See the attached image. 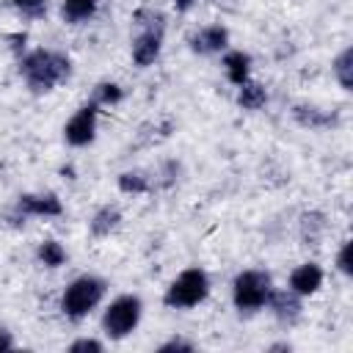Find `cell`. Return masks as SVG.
I'll return each instance as SVG.
<instances>
[{
	"mask_svg": "<svg viewBox=\"0 0 353 353\" xmlns=\"http://www.w3.org/2000/svg\"><path fill=\"white\" fill-rule=\"evenodd\" d=\"M141 320H143V301H141V295H135V292L116 295L105 306V312H102V334L110 342H121V339L135 334Z\"/></svg>",
	"mask_w": 353,
	"mask_h": 353,
	"instance_id": "cell-6",
	"label": "cell"
},
{
	"mask_svg": "<svg viewBox=\"0 0 353 353\" xmlns=\"http://www.w3.org/2000/svg\"><path fill=\"white\" fill-rule=\"evenodd\" d=\"M323 281H325V270L317 262H301L298 268H292L287 279V290H292L301 298H312L320 292Z\"/></svg>",
	"mask_w": 353,
	"mask_h": 353,
	"instance_id": "cell-11",
	"label": "cell"
},
{
	"mask_svg": "<svg viewBox=\"0 0 353 353\" xmlns=\"http://www.w3.org/2000/svg\"><path fill=\"white\" fill-rule=\"evenodd\" d=\"M212 292V281H210V273L199 265H190L185 270H179L171 284L165 287L163 292V306L168 309H176V312H185V309H196L199 303H204Z\"/></svg>",
	"mask_w": 353,
	"mask_h": 353,
	"instance_id": "cell-4",
	"label": "cell"
},
{
	"mask_svg": "<svg viewBox=\"0 0 353 353\" xmlns=\"http://www.w3.org/2000/svg\"><path fill=\"white\" fill-rule=\"evenodd\" d=\"M116 185L121 193L127 196H143L152 190V176L146 171H138V168H130V171H121L116 176Z\"/></svg>",
	"mask_w": 353,
	"mask_h": 353,
	"instance_id": "cell-18",
	"label": "cell"
},
{
	"mask_svg": "<svg viewBox=\"0 0 353 353\" xmlns=\"http://www.w3.org/2000/svg\"><path fill=\"white\" fill-rule=\"evenodd\" d=\"M290 347H292L290 342H276V345H270L268 350H290Z\"/></svg>",
	"mask_w": 353,
	"mask_h": 353,
	"instance_id": "cell-28",
	"label": "cell"
},
{
	"mask_svg": "<svg viewBox=\"0 0 353 353\" xmlns=\"http://www.w3.org/2000/svg\"><path fill=\"white\" fill-rule=\"evenodd\" d=\"M17 63H19L22 83L36 97L55 91L61 83H66L72 77V58L66 52H58V50H50V47L25 50L17 58Z\"/></svg>",
	"mask_w": 353,
	"mask_h": 353,
	"instance_id": "cell-1",
	"label": "cell"
},
{
	"mask_svg": "<svg viewBox=\"0 0 353 353\" xmlns=\"http://www.w3.org/2000/svg\"><path fill=\"white\" fill-rule=\"evenodd\" d=\"M273 276L262 268H245L232 279V303L240 314H256L268 306Z\"/></svg>",
	"mask_w": 353,
	"mask_h": 353,
	"instance_id": "cell-5",
	"label": "cell"
},
{
	"mask_svg": "<svg viewBox=\"0 0 353 353\" xmlns=\"http://www.w3.org/2000/svg\"><path fill=\"white\" fill-rule=\"evenodd\" d=\"M69 353H102L105 350V342L102 339H94V336H77L74 342L66 345Z\"/></svg>",
	"mask_w": 353,
	"mask_h": 353,
	"instance_id": "cell-23",
	"label": "cell"
},
{
	"mask_svg": "<svg viewBox=\"0 0 353 353\" xmlns=\"http://www.w3.org/2000/svg\"><path fill=\"white\" fill-rule=\"evenodd\" d=\"M234 102L237 108L248 110V113H256L268 105V88L256 80H245L243 85H237V94H234Z\"/></svg>",
	"mask_w": 353,
	"mask_h": 353,
	"instance_id": "cell-16",
	"label": "cell"
},
{
	"mask_svg": "<svg viewBox=\"0 0 353 353\" xmlns=\"http://www.w3.org/2000/svg\"><path fill=\"white\" fill-rule=\"evenodd\" d=\"M265 309H270V314L276 317L279 325H287L290 328V325H295L303 317V298L295 295L292 290H276L273 287L270 301H268Z\"/></svg>",
	"mask_w": 353,
	"mask_h": 353,
	"instance_id": "cell-10",
	"label": "cell"
},
{
	"mask_svg": "<svg viewBox=\"0 0 353 353\" xmlns=\"http://www.w3.org/2000/svg\"><path fill=\"white\" fill-rule=\"evenodd\" d=\"M121 223V210L116 204H102L91 218H88V234L91 237H110Z\"/></svg>",
	"mask_w": 353,
	"mask_h": 353,
	"instance_id": "cell-14",
	"label": "cell"
},
{
	"mask_svg": "<svg viewBox=\"0 0 353 353\" xmlns=\"http://www.w3.org/2000/svg\"><path fill=\"white\" fill-rule=\"evenodd\" d=\"M331 72H334V77H336V83H339L342 91H353V47H345L334 58Z\"/></svg>",
	"mask_w": 353,
	"mask_h": 353,
	"instance_id": "cell-19",
	"label": "cell"
},
{
	"mask_svg": "<svg viewBox=\"0 0 353 353\" xmlns=\"http://www.w3.org/2000/svg\"><path fill=\"white\" fill-rule=\"evenodd\" d=\"M108 295V281L102 276H94V273H83L77 279H72L63 292H61V301H58V309L66 320L72 323H80L85 320L94 309H99V303L105 301Z\"/></svg>",
	"mask_w": 353,
	"mask_h": 353,
	"instance_id": "cell-2",
	"label": "cell"
},
{
	"mask_svg": "<svg viewBox=\"0 0 353 353\" xmlns=\"http://www.w3.org/2000/svg\"><path fill=\"white\" fill-rule=\"evenodd\" d=\"M61 19L66 25H85L97 17L99 0H61Z\"/></svg>",
	"mask_w": 353,
	"mask_h": 353,
	"instance_id": "cell-15",
	"label": "cell"
},
{
	"mask_svg": "<svg viewBox=\"0 0 353 353\" xmlns=\"http://www.w3.org/2000/svg\"><path fill=\"white\" fill-rule=\"evenodd\" d=\"M97 130H99V105L88 99L63 124V141L72 149H83L97 141Z\"/></svg>",
	"mask_w": 353,
	"mask_h": 353,
	"instance_id": "cell-8",
	"label": "cell"
},
{
	"mask_svg": "<svg viewBox=\"0 0 353 353\" xmlns=\"http://www.w3.org/2000/svg\"><path fill=\"white\" fill-rule=\"evenodd\" d=\"M229 39H232L229 36V28L221 25V22H215V25H204V28L193 30L188 36V47L196 55H221V52L229 50Z\"/></svg>",
	"mask_w": 353,
	"mask_h": 353,
	"instance_id": "cell-9",
	"label": "cell"
},
{
	"mask_svg": "<svg viewBox=\"0 0 353 353\" xmlns=\"http://www.w3.org/2000/svg\"><path fill=\"white\" fill-rule=\"evenodd\" d=\"M336 270L345 279H350V273H353V265H350V240H345L339 245V251H336Z\"/></svg>",
	"mask_w": 353,
	"mask_h": 353,
	"instance_id": "cell-25",
	"label": "cell"
},
{
	"mask_svg": "<svg viewBox=\"0 0 353 353\" xmlns=\"http://www.w3.org/2000/svg\"><path fill=\"white\" fill-rule=\"evenodd\" d=\"M14 347H17L14 334H11L8 328H3V325H0V350H14Z\"/></svg>",
	"mask_w": 353,
	"mask_h": 353,
	"instance_id": "cell-26",
	"label": "cell"
},
{
	"mask_svg": "<svg viewBox=\"0 0 353 353\" xmlns=\"http://www.w3.org/2000/svg\"><path fill=\"white\" fill-rule=\"evenodd\" d=\"M66 259H69V254H66L63 243H58V240H52V237L41 240V243L36 245V262H39L41 268H47V270H58V268H63Z\"/></svg>",
	"mask_w": 353,
	"mask_h": 353,
	"instance_id": "cell-17",
	"label": "cell"
},
{
	"mask_svg": "<svg viewBox=\"0 0 353 353\" xmlns=\"http://www.w3.org/2000/svg\"><path fill=\"white\" fill-rule=\"evenodd\" d=\"M132 22L138 25V33L132 39V63L141 69H149L163 55L165 41V17L154 8H141L132 14Z\"/></svg>",
	"mask_w": 353,
	"mask_h": 353,
	"instance_id": "cell-3",
	"label": "cell"
},
{
	"mask_svg": "<svg viewBox=\"0 0 353 353\" xmlns=\"http://www.w3.org/2000/svg\"><path fill=\"white\" fill-rule=\"evenodd\" d=\"M292 119H295L303 130H314V132L328 130V127H334V124L339 121L336 113L323 110V108H314V105H292Z\"/></svg>",
	"mask_w": 353,
	"mask_h": 353,
	"instance_id": "cell-13",
	"label": "cell"
},
{
	"mask_svg": "<svg viewBox=\"0 0 353 353\" xmlns=\"http://www.w3.org/2000/svg\"><path fill=\"white\" fill-rule=\"evenodd\" d=\"M323 232H325V218H323V212H303L301 215V237L306 240V243H317L320 237H323Z\"/></svg>",
	"mask_w": 353,
	"mask_h": 353,
	"instance_id": "cell-21",
	"label": "cell"
},
{
	"mask_svg": "<svg viewBox=\"0 0 353 353\" xmlns=\"http://www.w3.org/2000/svg\"><path fill=\"white\" fill-rule=\"evenodd\" d=\"M91 102H97L99 108H116L124 102V88L113 80H99L94 85V94H91Z\"/></svg>",
	"mask_w": 353,
	"mask_h": 353,
	"instance_id": "cell-20",
	"label": "cell"
},
{
	"mask_svg": "<svg viewBox=\"0 0 353 353\" xmlns=\"http://www.w3.org/2000/svg\"><path fill=\"white\" fill-rule=\"evenodd\" d=\"M11 6L28 22H36V19L47 17V0H11Z\"/></svg>",
	"mask_w": 353,
	"mask_h": 353,
	"instance_id": "cell-22",
	"label": "cell"
},
{
	"mask_svg": "<svg viewBox=\"0 0 353 353\" xmlns=\"http://www.w3.org/2000/svg\"><path fill=\"white\" fill-rule=\"evenodd\" d=\"M193 350H196V345L185 336H171L163 345H157V353H193Z\"/></svg>",
	"mask_w": 353,
	"mask_h": 353,
	"instance_id": "cell-24",
	"label": "cell"
},
{
	"mask_svg": "<svg viewBox=\"0 0 353 353\" xmlns=\"http://www.w3.org/2000/svg\"><path fill=\"white\" fill-rule=\"evenodd\" d=\"M171 6L176 8V14H188V11H193L199 6V0H171Z\"/></svg>",
	"mask_w": 353,
	"mask_h": 353,
	"instance_id": "cell-27",
	"label": "cell"
},
{
	"mask_svg": "<svg viewBox=\"0 0 353 353\" xmlns=\"http://www.w3.org/2000/svg\"><path fill=\"white\" fill-rule=\"evenodd\" d=\"M221 66H223V74L226 80L237 88L243 85L245 80H251V69H254V58L243 50H226L221 52Z\"/></svg>",
	"mask_w": 353,
	"mask_h": 353,
	"instance_id": "cell-12",
	"label": "cell"
},
{
	"mask_svg": "<svg viewBox=\"0 0 353 353\" xmlns=\"http://www.w3.org/2000/svg\"><path fill=\"white\" fill-rule=\"evenodd\" d=\"M63 215V201L52 190H39V193H22L17 196L8 218L11 223H25V218H61Z\"/></svg>",
	"mask_w": 353,
	"mask_h": 353,
	"instance_id": "cell-7",
	"label": "cell"
}]
</instances>
